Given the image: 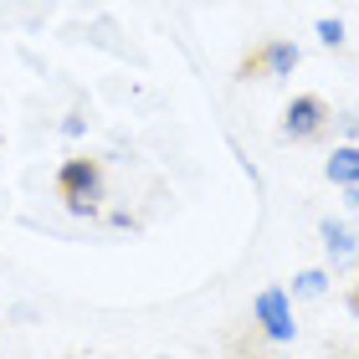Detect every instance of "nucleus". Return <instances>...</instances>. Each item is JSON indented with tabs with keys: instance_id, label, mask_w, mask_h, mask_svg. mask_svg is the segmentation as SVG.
<instances>
[{
	"instance_id": "obj_1",
	"label": "nucleus",
	"mask_w": 359,
	"mask_h": 359,
	"mask_svg": "<svg viewBox=\"0 0 359 359\" xmlns=\"http://www.w3.org/2000/svg\"><path fill=\"white\" fill-rule=\"evenodd\" d=\"M57 190L72 216H97V205H103V165L97 159H62Z\"/></svg>"
},
{
	"instance_id": "obj_2",
	"label": "nucleus",
	"mask_w": 359,
	"mask_h": 359,
	"mask_svg": "<svg viewBox=\"0 0 359 359\" xmlns=\"http://www.w3.org/2000/svg\"><path fill=\"white\" fill-rule=\"evenodd\" d=\"M252 318L262 323V334L272 344H292V334H298V323H292V292L287 287H262L252 303Z\"/></svg>"
},
{
	"instance_id": "obj_3",
	"label": "nucleus",
	"mask_w": 359,
	"mask_h": 359,
	"mask_svg": "<svg viewBox=\"0 0 359 359\" xmlns=\"http://www.w3.org/2000/svg\"><path fill=\"white\" fill-rule=\"evenodd\" d=\"M323 118H329V108H323L318 97H292L287 118H283V134L287 139H313L318 128H323Z\"/></svg>"
},
{
	"instance_id": "obj_4",
	"label": "nucleus",
	"mask_w": 359,
	"mask_h": 359,
	"mask_svg": "<svg viewBox=\"0 0 359 359\" xmlns=\"http://www.w3.org/2000/svg\"><path fill=\"white\" fill-rule=\"evenodd\" d=\"M318 236H323V252L334 257V267L354 262V252H359V236L349 231L344 221H323V226H318Z\"/></svg>"
},
{
	"instance_id": "obj_5",
	"label": "nucleus",
	"mask_w": 359,
	"mask_h": 359,
	"mask_svg": "<svg viewBox=\"0 0 359 359\" xmlns=\"http://www.w3.org/2000/svg\"><path fill=\"white\" fill-rule=\"evenodd\" d=\"M323 175H329L339 190H344V185H359V144H354V139H349V144H334V154H329V165H323Z\"/></svg>"
},
{
	"instance_id": "obj_6",
	"label": "nucleus",
	"mask_w": 359,
	"mask_h": 359,
	"mask_svg": "<svg viewBox=\"0 0 359 359\" xmlns=\"http://www.w3.org/2000/svg\"><path fill=\"white\" fill-rule=\"evenodd\" d=\"M257 67H262L267 77H292V67H298V46H292V41H267L262 52H257Z\"/></svg>"
},
{
	"instance_id": "obj_7",
	"label": "nucleus",
	"mask_w": 359,
	"mask_h": 359,
	"mask_svg": "<svg viewBox=\"0 0 359 359\" xmlns=\"http://www.w3.org/2000/svg\"><path fill=\"white\" fill-rule=\"evenodd\" d=\"M323 292H329V272L323 267H308L292 277V298H323Z\"/></svg>"
},
{
	"instance_id": "obj_8",
	"label": "nucleus",
	"mask_w": 359,
	"mask_h": 359,
	"mask_svg": "<svg viewBox=\"0 0 359 359\" xmlns=\"http://www.w3.org/2000/svg\"><path fill=\"white\" fill-rule=\"evenodd\" d=\"M313 36L323 46H344V21H339V15H323V21L313 26Z\"/></svg>"
},
{
	"instance_id": "obj_9",
	"label": "nucleus",
	"mask_w": 359,
	"mask_h": 359,
	"mask_svg": "<svg viewBox=\"0 0 359 359\" xmlns=\"http://www.w3.org/2000/svg\"><path fill=\"white\" fill-rule=\"evenodd\" d=\"M62 134H67V139H83V134H88V118H83V113H67V118H62Z\"/></svg>"
},
{
	"instance_id": "obj_10",
	"label": "nucleus",
	"mask_w": 359,
	"mask_h": 359,
	"mask_svg": "<svg viewBox=\"0 0 359 359\" xmlns=\"http://www.w3.org/2000/svg\"><path fill=\"white\" fill-rule=\"evenodd\" d=\"M339 123H344V134H349V139L359 144V113H349V118H339Z\"/></svg>"
},
{
	"instance_id": "obj_11",
	"label": "nucleus",
	"mask_w": 359,
	"mask_h": 359,
	"mask_svg": "<svg viewBox=\"0 0 359 359\" xmlns=\"http://www.w3.org/2000/svg\"><path fill=\"white\" fill-rule=\"evenodd\" d=\"M344 205H349V210H359V185H344Z\"/></svg>"
},
{
	"instance_id": "obj_12",
	"label": "nucleus",
	"mask_w": 359,
	"mask_h": 359,
	"mask_svg": "<svg viewBox=\"0 0 359 359\" xmlns=\"http://www.w3.org/2000/svg\"><path fill=\"white\" fill-rule=\"evenodd\" d=\"M349 303H354V308H359V283H354V298H349Z\"/></svg>"
}]
</instances>
